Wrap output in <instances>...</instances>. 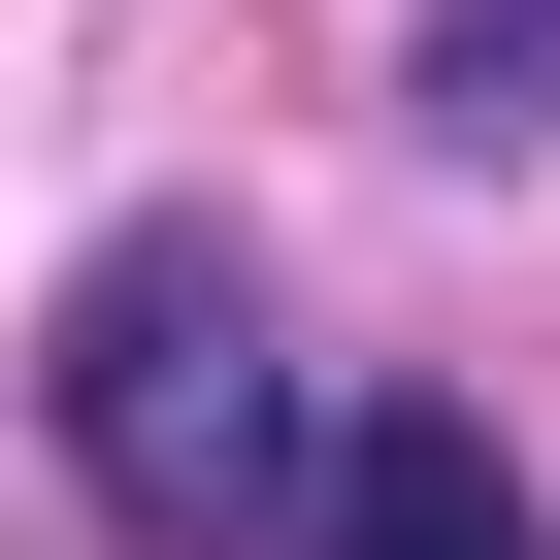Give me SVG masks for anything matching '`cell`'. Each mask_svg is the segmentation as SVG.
<instances>
[{"mask_svg": "<svg viewBox=\"0 0 560 560\" xmlns=\"http://www.w3.org/2000/svg\"><path fill=\"white\" fill-rule=\"evenodd\" d=\"M67 462H100V527H165V560H231L264 494H330V429H298V363H264V264H231V231H100Z\"/></svg>", "mask_w": 560, "mask_h": 560, "instance_id": "1", "label": "cell"}, {"mask_svg": "<svg viewBox=\"0 0 560 560\" xmlns=\"http://www.w3.org/2000/svg\"><path fill=\"white\" fill-rule=\"evenodd\" d=\"M298 560H560V527H527V462H494L462 396H363L330 494H298Z\"/></svg>", "mask_w": 560, "mask_h": 560, "instance_id": "2", "label": "cell"}, {"mask_svg": "<svg viewBox=\"0 0 560 560\" xmlns=\"http://www.w3.org/2000/svg\"><path fill=\"white\" fill-rule=\"evenodd\" d=\"M396 100H429V132H560V0H429Z\"/></svg>", "mask_w": 560, "mask_h": 560, "instance_id": "3", "label": "cell"}]
</instances>
